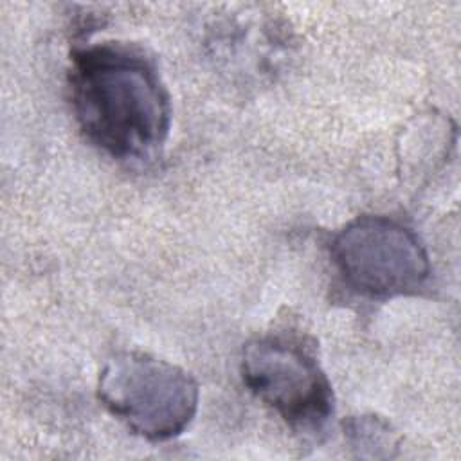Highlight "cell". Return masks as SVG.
<instances>
[{
	"mask_svg": "<svg viewBox=\"0 0 461 461\" xmlns=\"http://www.w3.org/2000/svg\"><path fill=\"white\" fill-rule=\"evenodd\" d=\"M344 434L353 448L358 450V456L376 457V448L385 450L387 457L393 456L391 448H396V438L389 423L376 416H357L344 421Z\"/></svg>",
	"mask_w": 461,
	"mask_h": 461,
	"instance_id": "obj_5",
	"label": "cell"
},
{
	"mask_svg": "<svg viewBox=\"0 0 461 461\" xmlns=\"http://www.w3.org/2000/svg\"><path fill=\"white\" fill-rule=\"evenodd\" d=\"M70 101L86 139L121 160L153 157L171 128L169 94L155 65L122 43L76 49Z\"/></svg>",
	"mask_w": 461,
	"mask_h": 461,
	"instance_id": "obj_1",
	"label": "cell"
},
{
	"mask_svg": "<svg viewBox=\"0 0 461 461\" xmlns=\"http://www.w3.org/2000/svg\"><path fill=\"white\" fill-rule=\"evenodd\" d=\"M97 396L135 434L166 441L193 421L200 391L185 369L148 353L122 351L101 369Z\"/></svg>",
	"mask_w": 461,
	"mask_h": 461,
	"instance_id": "obj_2",
	"label": "cell"
},
{
	"mask_svg": "<svg viewBox=\"0 0 461 461\" xmlns=\"http://www.w3.org/2000/svg\"><path fill=\"white\" fill-rule=\"evenodd\" d=\"M241 376L250 393L292 429L319 430L333 414V391L326 373L295 340L270 335L247 342Z\"/></svg>",
	"mask_w": 461,
	"mask_h": 461,
	"instance_id": "obj_4",
	"label": "cell"
},
{
	"mask_svg": "<svg viewBox=\"0 0 461 461\" xmlns=\"http://www.w3.org/2000/svg\"><path fill=\"white\" fill-rule=\"evenodd\" d=\"M344 283L373 299L412 295L430 276V259L414 230L387 216H358L330 243Z\"/></svg>",
	"mask_w": 461,
	"mask_h": 461,
	"instance_id": "obj_3",
	"label": "cell"
}]
</instances>
